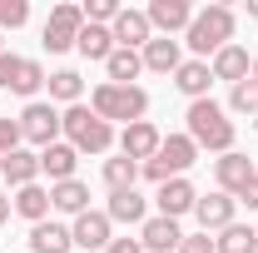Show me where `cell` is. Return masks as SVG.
Wrapping results in <instances>:
<instances>
[{
    "label": "cell",
    "instance_id": "6da1fadb",
    "mask_svg": "<svg viewBox=\"0 0 258 253\" xmlns=\"http://www.w3.org/2000/svg\"><path fill=\"white\" fill-rule=\"evenodd\" d=\"M233 30H238V15L228 5H204V10H194L184 45L194 50V60H214L224 45H233Z\"/></svg>",
    "mask_w": 258,
    "mask_h": 253
},
{
    "label": "cell",
    "instance_id": "7a4b0ae2",
    "mask_svg": "<svg viewBox=\"0 0 258 253\" xmlns=\"http://www.w3.org/2000/svg\"><path fill=\"white\" fill-rule=\"evenodd\" d=\"M60 134H64V144H75L80 154H109L114 149V124H104L90 104L60 109Z\"/></svg>",
    "mask_w": 258,
    "mask_h": 253
},
{
    "label": "cell",
    "instance_id": "3957f363",
    "mask_svg": "<svg viewBox=\"0 0 258 253\" xmlns=\"http://www.w3.org/2000/svg\"><path fill=\"white\" fill-rule=\"evenodd\" d=\"M189 139L199 149H214V154H233V119H228L224 104H214V99H194L189 104Z\"/></svg>",
    "mask_w": 258,
    "mask_h": 253
},
{
    "label": "cell",
    "instance_id": "277c9868",
    "mask_svg": "<svg viewBox=\"0 0 258 253\" xmlns=\"http://www.w3.org/2000/svg\"><path fill=\"white\" fill-rule=\"evenodd\" d=\"M90 109H95L104 124H114V119H124V124H139L144 114H149V95L139 90V85H95V95H90Z\"/></svg>",
    "mask_w": 258,
    "mask_h": 253
},
{
    "label": "cell",
    "instance_id": "5b68a950",
    "mask_svg": "<svg viewBox=\"0 0 258 253\" xmlns=\"http://www.w3.org/2000/svg\"><path fill=\"white\" fill-rule=\"evenodd\" d=\"M194 159H199V144H194L189 134H169V139L159 144V154L149 159L139 174H144L149 184H169V179H184V174H189Z\"/></svg>",
    "mask_w": 258,
    "mask_h": 253
},
{
    "label": "cell",
    "instance_id": "8992f818",
    "mask_svg": "<svg viewBox=\"0 0 258 253\" xmlns=\"http://www.w3.org/2000/svg\"><path fill=\"white\" fill-rule=\"evenodd\" d=\"M45 80H50V75H45V65H40V60H30V55H10V50L0 55V90L35 99Z\"/></svg>",
    "mask_w": 258,
    "mask_h": 253
},
{
    "label": "cell",
    "instance_id": "52a82bcc",
    "mask_svg": "<svg viewBox=\"0 0 258 253\" xmlns=\"http://www.w3.org/2000/svg\"><path fill=\"white\" fill-rule=\"evenodd\" d=\"M80 30H85V10L80 5H55L50 20H45V30H40V45L50 55H64V50H75Z\"/></svg>",
    "mask_w": 258,
    "mask_h": 253
},
{
    "label": "cell",
    "instance_id": "ba28073f",
    "mask_svg": "<svg viewBox=\"0 0 258 253\" xmlns=\"http://www.w3.org/2000/svg\"><path fill=\"white\" fill-rule=\"evenodd\" d=\"M20 139L25 144H40V149L60 144V109L45 104V99H30L25 114H20Z\"/></svg>",
    "mask_w": 258,
    "mask_h": 253
},
{
    "label": "cell",
    "instance_id": "9c48e42d",
    "mask_svg": "<svg viewBox=\"0 0 258 253\" xmlns=\"http://www.w3.org/2000/svg\"><path fill=\"white\" fill-rule=\"evenodd\" d=\"M109 214L104 209H85L80 219L70 223V238H75V253H104L109 248Z\"/></svg>",
    "mask_w": 258,
    "mask_h": 253
},
{
    "label": "cell",
    "instance_id": "30bf717a",
    "mask_svg": "<svg viewBox=\"0 0 258 253\" xmlns=\"http://www.w3.org/2000/svg\"><path fill=\"white\" fill-rule=\"evenodd\" d=\"M214 179H219V194L233 199V194H243L258 179V169H253V159H248V154L233 149V154H219V159H214Z\"/></svg>",
    "mask_w": 258,
    "mask_h": 253
},
{
    "label": "cell",
    "instance_id": "8fae6325",
    "mask_svg": "<svg viewBox=\"0 0 258 253\" xmlns=\"http://www.w3.org/2000/svg\"><path fill=\"white\" fill-rule=\"evenodd\" d=\"M159 144H164V134L149 124V119H139V124H124V134H119V154H124V159H134L139 169H144L149 159L159 154Z\"/></svg>",
    "mask_w": 258,
    "mask_h": 253
},
{
    "label": "cell",
    "instance_id": "7c38bea8",
    "mask_svg": "<svg viewBox=\"0 0 258 253\" xmlns=\"http://www.w3.org/2000/svg\"><path fill=\"white\" fill-rule=\"evenodd\" d=\"M139 243H144V253H179V243H184V228H179V219H164V214H154V219L139 223Z\"/></svg>",
    "mask_w": 258,
    "mask_h": 253
},
{
    "label": "cell",
    "instance_id": "4fadbf2b",
    "mask_svg": "<svg viewBox=\"0 0 258 253\" xmlns=\"http://www.w3.org/2000/svg\"><path fill=\"white\" fill-rule=\"evenodd\" d=\"M109 35H114V45H119V50H144V45L154 40V25H149V15H144V10H119V15H114V25H109Z\"/></svg>",
    "mask_w": 258,
    "mask_h": 253
},
{
    "label": "cell",
    "instance_id": "5bb4252c",
    "mask_svg": "<svg viewBox=\"0 0 258 253\" xmlns=\"http://www.w3.org/2000/svg\"><path fill=\"white\" fill-rule=\"evenodd\" d=\"M233 209H238V199H228V194H204L199 204H194V219H199V228L204 233H224L228 223H233Z\"/></svg>",
    "mask_w": 258,
    "mask_h": 253
},
{
    "label": "cell",
    "instance_id": "9a60e30c",
    "mask_svg": "<svg viewBox=\"0 0 258 253\" xmlns=\"http://www.w3.org/2000/svg\"><path fill=\"white\" fill-rule=\"evenodd\" d=\"M149 25L154 30H164L169 40H174V30H189V20H194V5L189 0H149Z\"/></svg>",
    "mask_w": 258,
    "mask_h": 253
},
{
    "label": "cell",
    "instance_id": "2e32d148",
    "mask_svg": "<svg viewBox=\"0 0 258 253\" xmlns=\"http://www.w3.org/2000/svg\"><path fill=\"white\" fill-rule=\"evenodd\" d=\"M209 75H214V80H228V85H243V80L253 75V60H248L243 45H224V50L209 60Z\"/></svg>",
    "mask_w": 258,
    "mask_h": 253
},
{
    "label": "cell",
    "instance_id": "e0dca14e",
    "mask_svg": "<svg viewBox=\"0 0 258 253\" xmlns=\"http://www.w3.org/2000/svg\"><path fill=\"white\" fill-rule=\"evenodd\" d=\"M144 70H154V75H174L179 65H184V50H179V40H169V35H154L144 50Z\"/></svg>",
    "mask_w": 258,
    "mask_h": 253
},
{
    "label": "cell",
    "instance_id": "ac0fdd59",
    "mask_svg": "<svg viewBox=\"0 0 258 253\" xmlns=\"http://www.w3.org/2000/svg\"><path fill=\"white\" fill-rule=\"evenodd\" d=\"M75 164H80V149L75 144H50V149H40V174H50V184H64V179H75Z\"/></svg>",
    "mask_w": 258,
    "mask_h": 253
},
{
    "label": "cell",
    "instance_id": "d6986e66",
    "mask_svg": "<svg viewBox=\"0 0 258 253\" xmlns=\"http://www.w3.org/2000/svg\"><path fill=\"white\" fill-rule=\"evenodd\" d=\"M209 85H214L209 60H184L179 70H174V90L189 95V104H194V99H209Z\"/></svg>",
    "mask_w": 258,
    "mask_h": 253
},
{
    "label": "cell",
    "instance_id": "ffe728a7",
    "mask_svg": "<svg viewBox=\"0 0 258 253\" xmlns=\"http://www.w3.org/2000/svg\"><path fill=\"white\" fill-rule=\"evenodd\" d=\"M159 214L164 219H179V214H194V204H199V194H194L189 179H169V184H159Z\"/></svg>",
    "mask_w": 258,
    "mask_h": 253
},
{
    "label": "cell",
    "instance_id": "44dd1931",
    "mask_svg": "<svg viewBox=\"0 0 258 253\" xmlns=\"http://www.w3.org/2000/svg\"><path fill=\"white\" fill-rule=\"evenodd\" d=\"M30 253H75V238H70V228L55 219L35 223L30 228Z\"/></svg>",
    "mask_w": 258,
    "mask_h": 253
},
{
    "label": "cell",
    "instance_id": "7402d4cb",
    "mask_svg": "<svg viewBox=\"0 0 258 253\" xmlns=\"http://www.w3.org/2000/svg\"><path fill=\"white\" fill-rule=\"evenodd\" d=\"M0 174H5V184H15V189L40 184V154H30V149H15V154L0 159Z\"/></svg>",
    "mask_w": 258,
    "mask_h": 253
},
{
    "label": "cell",
    "instance_id": "603a6c76",
    "mask_svg": "<svg viewBox=\"0 0 258 253\" xmlns=\"http://www.w3.org/2000/svg\"><path fill=\"white\" fill-rule=\"evenodd\" d=\"M50 209H60V214H85L90 209V184H80V179H64V184H50Z\"/></svg>",
    "mask_w": 258,
    "mask_h": 253
},
{
    "label": "cell",
    "instance_id": "cb8c5ba5",
    "mask_svg": "<svg viewBox=\"0 0 258 253\" xmlns=\"http://www.w3.org/2000/svg\"><path fill=\"white\" fill-rule=\"evenodd\" d=\"M109 223H144L149 219V209H144V194L139 189H119V194H109Z\"/></svg>",
    "mask_w": 258,
    "mask_h": 253
},
{
    "label": "cell",
    "instance_id": "d4e9b609",
    "mask_svg": "<svg viewBox=\"0 0 258 253\" xmlns=\"http://www.w3.org/2000/svg\"><path fill=\"white\" fill-rule=\"evenodd\" d=\"M15 214L30 223H45L50 219V189L45 184H25V189H15Z\"/></svg>",
    "mask_w": 258,
    "mask_h": 253
},
{
    "label": "cell",
    "instance_id": "484cf974",
    "mask_svg": "<svg viewBox=\"0 0 258 253\" xmlns=\"http://www.w3.org/2000/svg\"><path fill=\"white\" fill-rule=\"evenodd\" d=\"M75 50H80L85 60H109L119 45H114L109 25H85V30H80V40H75Z\"/></svg>",
    "mask_w": 258,
    "mask_h": 253
},
{
    "label": "cell",
    "instance_id": "4316f807",
    "mask_svg": "<svg viewBox=\"0 0 258 253\" xmlns=\"http://www.w3.org/2000/svg\"><path fill=\"white\" fill-rule=\"evenodd\" d=\"M214 253H258V228H248V223H228L224 233L214 238Z\"/></svg>",
    "mask_w": 258,
    "mask_h": 253
},
{
    "label": "cell",
    "instance_id": "83f0119b",
    "mask_svg": "<svg viewBox=\"0 0 258 253\" xmlns=\"http://www.w3.org/2000/svg\"><path fill=\"white\" fill-rule=\"evenodd\" d=\"M104 70H109V85H134L139 70H144V55H139V50H114V55L104 60Z\"/></svg>",
    "mask_w": 258,
    "mask_h": 253
},
{
    "label": "cell",
    "instance_id": "f1b7e54d",
    "mask_svg": "<svg viewBox=\"0 0 258 253\" xmlns=\"http://www.w3.org/2000/svg\"><path fill=\"white\" fill-rule=\"evenodd\" d=\"M104 189L109 194H119V189H134V179H139V164L134 159H124V154H114V159H104Z\"/></svg>",
    "mask_w": 258,
    "mask_h": 253
},
{
    "label": "cell",
    "instance_id": "f546056e",
    "mask_svg": "<svg viewBox=\"0 0 258 253\" xmlns=\"http://www.w3.org/2000/svg\"><path fill=\"white\" fill-rule=\"evenodd\" d=\"M45 85H50V104H55V99H60V104H80V95H85L80 70H55Z\"/></svg>",
    "mask_w": 258,
    "mask_h": 253
},
{
    "label": "cell",
    "instance_id": "4dcf8cb0",
    "mask_svg": "<svg viewBox=\"0 0 258 253\" xmlns=\"http://www.w3.org/2000/svg\"><path fill=\"white\" fill-rule=\"evenodd\" d=\"M228 109H233V114H248V119L258 114V80H253V75H248L243 85L228 90Z\"/></svg>",
    "mask_w": 258,
    "mask_h": 253
},
{
    "label": "cell",
    "instance_id": "1f68e13d",
    "mask_svg": "<svg viewBox=\"0 0 258 253\" xmlns=\"http://www.w3.org/2000/svg\"><path fill=\"white\" fill-rule=\"evenodd\" d=\"M80 10H85V25H114V15H119L124 5H119V0H85Z\"/></svg>",
    "mask_w": 258,
    "mask_h": 253
},
{
    "label": "cell",
    "instance_id": "d6a6232c",
    "mask_svg": "<svg viewBox=\"0 0 258 253\" xmlns=\"http://www.w3.org/2000/svg\"><path fill=\"white\" fill-rule=\"evenodd\" d=\"M30 20V5L25 0H0V30H20Z\"/></svg>",
    "mask_w": 258,
    "mask_h": 253
},
{
    "label": "cell",
    "instance_id": "836d02e7",
    "mask_svg": "<svg viewBox=\"0 0 258 253\" xmlns=\"http://www.w3.org/2000/svg\"><path fill=\"white\" fill-rule=\"evenodd\" d=\"M20 149V119H0V159Z\"/></svg>",
    "mask_w": 258,
    "mask_h": 253
},
{
    "label": "cell",
    "instance_id": "e575fe53",
    "mask_svg": "<svg viewBox=\"0 0 258 253\" xmlns=\"http://www.w3.org/2000/svg\"><path fill=\"white\" fill-rule=\"evenodd\" d=\"M179 253H214V238H209V233H184Z\"/></svg>",
    "mask_w": 258,
    "mask_h": 253
},
{
    "label": "cell",
    "instance_id": "d590c367",
    "mask_svg": "<svg viewBox=\"0 0 258 253\" xmlns=\"http://www.w3.org/2000/svg\"><path fill=\"white\" fill-rule=\"evenodd\" d=\"M104 253H144V243H139V238H109Z\"/></svg>",
    "mask_w": 258,
    "mask_h": 253
},
{
    "label": "cell",
    "instance_id": "8d00e7d4",
    "mask_svg": "<svg viewBox=\"0 0 258 253\" xmlns=\"http://www.w3.org/2000/svg\"><path fill=\"white\" fill-rule=\"evenodd\" d=\"M238 199H243V204H248V209H253V214H258V179H253V184H248V189H243V194H238Z\"/></svg>",
    "mask_w": 258,
    "mask_h": 253
},
{
    "label": "cell",
    "instance_id": "74e56055",
    "mask_svg": "<svg viewBox=\"0 0 258 253\" xmlns=\"http://www.w3.org/2000/svg\"><path fill=\"white\" fill-rule=\"evenodd\" d=\"M10 214H15V199H10V194H5V189H0V223H5V219H10Z\"/></svg>",
    "mask_w": 258,
    "mask_h": 253
},
{
    "label": "cell",
    "instance_id": "f35d334b",
    "mask_svg": "<svg viewBox=\"0 0 258 253\" xmlns=\"http://www.w3.org/2000/svg\"><path fill=\"white\" fill-rule=\"evenodd\" d=\"M248 15H253V20H258V0H248Z\"/></svg>",
    "mask_w": 258,
    "mask_h": 253
},
{
    "label": "cell",
    "instance_id": "ab89813d",
    "mask_svg": "<svg viewBox=\"0 0 258 253\" xmlns=\"http://www.w3.org/2000/svg\"><path fill=\"white\" fill-rule=\"evenodd\" d=\"M253 80H258V60H253Z\"/></svg>",
    "mask_w": 258,
    "mask_h": 253
},
{
    "label": "cell",
    "instance_id": "60d3db41",
    "mask_svg": "<svg viewBox=\"0 0 258 253\" xmlns=\"http://www.w3.org/2000/svg\"><path fill=\"white\" fill-rule=\"evenodd\" d=\"M0 55H5V40H0Z\"/></svg>",
    "mask_w": 258,
    "mask_h": 253
},
{
    "label": "cell",
    "instance_id": "b9f144b4",
    "mask_svg": "<svg viewBox=\"0 0 258 253\" xmlns=\"http://www.w3.org/2000/svg\"><path fill=\"white\" fill-rule=\"evenodd\" d=\"M253 124H258V114H253Z\"/></svg>",
    "mask_w": 258,
    "mask_h": 253
}]
</instances>
